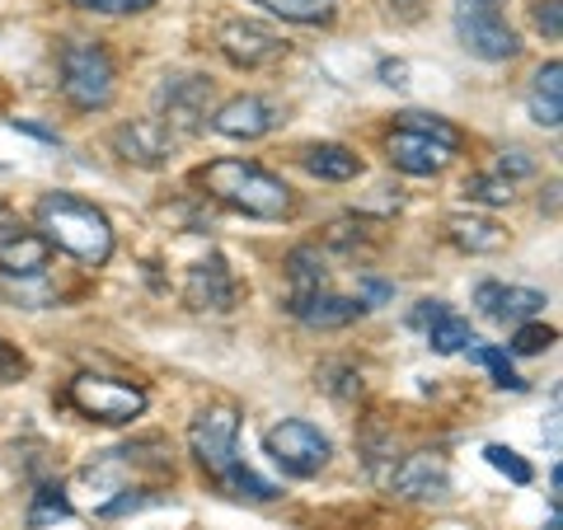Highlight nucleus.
<instances>
[{
    "label": "nucleus",
    "instance_id": "b1692460",
    "mask_svg": "<svg viewBox=\"0 0 563 530\" xmlns=\"http://www.w3.org/2000/svg\"><path fill=\"white\" fill-rule=\"evenodd\" d=\"M70 498H66V488L62 484H38V493H33V503H29V526L33 530H43V526H57L70 517Z\"/></svg>",
    "mask_w": 563,
    "mask_h": 530
},
{
    "label": "nucleus",
    "instance_id": "f03ea898",
    "mask_svg": "<svg viewBox=\"0 0 563 530\" xmlns=\"http://www.w3.org/2000/svg\"><path fill=\"white\" fill-rule=\"evenodd\" d=\"M198 184L217 202L258 221H282L296 207V192L287 188V179H277V174H268L254 161H211L207 169H198Z\"/></svg>",
    "mask_w": 563,
    "mask_h": 530
},
{
    "label": "nucleus",
    "instance_id": "ddd939ff",
    "mask_svg": "<svg viewBox=\"0 0 563 530\" xmlns=\"http://www.w3.org/2000/svg\"><path fill=\"white\" fill-rule=\"evenodd\" d=\"M385 155H390L395 169L413 174V179H437V174H442L455 161V151H446L442 141L418 136V132H404V128H395L390 136H385Z\"/></svg>",
    "mask_w": 563,
    "mask_h": 530
},
{
    "label": "nucleus",
    "instance_id": "6ab92c4d",
    "mask_svg": "<svg viewBox=\"0 0 563 530\" xmlns=\"http://www.w3.org/2000/svg\"><path fill=\"white\" fill-rule=\"evenodd\" d=\"M301 165L324 184H347L362 174V155L352 146H339V141H320V146H306L301 151Z\"/></svg>",
    "mask_w": 563,
    "mask_h": 530
},
{
    "label": "nucleus",
    "instance_id": "f8f14e48",
    "mask_svg": "<svg viewBox=\"0 0 563 530\" xmlns=\"http://www.w3.org/2000/svg\"><path fill=\"white\" fill-rule=\"evenodd\" d=\"M207 103H211V80H202V76H169L161 85L165 118H155V122L179 128V132H198L207 122Z\"/></svg>",
    "mask_w": 563,
    "mask_h": 530
},
{
    "label": "nucleus",
    "instance_id": "f3484780",
    "mask_svg": "<svg viewBox=\"0 0 563 530\" xmlns=\"http://www.w3.org/2000/svg\"><path fill=\"white\" fill-rule=\"evenodd\" d=\"M474 306H479L488 320H498V324H526V320H540V310L550 306V300H544V291H531V287L479 281V287H474Z\"/></svg>",
    "mask_w": 563,
    "mask_h": 530
},
{
    "label": "nucleus",
    "instance_id": "c756f323",
    "mask_svg": "<svg viewBox=\"0 0 563 530\" xmlns=\"http://www.w3.org/2000/svg\"><path fill=\"white\" fill-rule=\"evenodd\" d=\"M554 339L559 333L550 329V324H540V320H526V324H517V333H512V352H521V357H536V352H550L554 347Z\"/></svg>",
    "mask_w": 563,
    "mask_h": 530
},
{
    "label": "nucleus",
    "instance_id": "f257e3e1",
    "mask_svg": "<svg viewBox=\"0 0 563 530\" xmlns=\"http://www.w3.org/2000/svg\"><path fill=\"white\" fill-rule=\"evenodd\" d=\"M33 217H38V235L52 244V250L80 258L85 268H103V263L113 258L109 217H103L95 202L76 198V192H43L38 207H33Z\"/></svg>",
    "mask_w": 563,
    "mask_h": 530
},
{
    "label": "nucleus",
    "instance_id": "7c9ffc66",
    "mask_svg": "<svg viewBox=\"0 0 563 530\" xmlns=\"http://www.w3.org/2000/svg\"><path fill=\"white\" fill-rule=\"evenodd\" d=\"M151 503H161V498H146V488H122L113 503L99 507V517H103V521H118V517H128V511H141V507H151Z\"/></svg>",
    "mask_w": 563,
    "mask_h": 530
},
{
    "label": "nucleus",
    "instance_id": "1a4fd4ad",
    "mask_svg": "<svg viewBox=\"0 0 563 530\" xmlns=\"http://www.w3.org/2000/svg\"><path fill=\"white\" fill-rule=\"evenodd\" d=\"M217 47H221V57L240 70H258V66H273L287 57V43H282L273 29L250 24V20H225L217 29Z\"/></svg>",
    "mask_w": 563,
    "mask_h": 530
},
{
    "label": "nucleus",
    "instance_id": "cd10ccee",
    "mask_svg": "<svg viewBox=\"0 0 563 530\" xmlns=\"http://www.w3.org/2000/svg\"><path fill=\"white\" fill-rule=\"evenodd\" d=\"M474 362H479V366L488 371L498 390H517V395L526 390V380L512 371V362H507V352H503V347H474Z\"/></svg>",
    "mask_w": 563,
    "mask_h": 530
},
{
    "label": "nucleus",
    "instance_id": "2eb2a0df",
    "mask_svg": "<svg viewBox=\"0 0 563 530\" xmlns=\"http://www.w3.org/2000/svg\"><path fill=\"white\" fill-rule=\"evenodd\" d=\"M287 310H291L306 329H347L352 320H362V314H366L357 296H339V291H329V287L291 291Z\"/></svg>",
    "mask_w": 563,
    "mask_h": 530
},
{
    "label": "nucleus",
    "instance_id": "412c9836",
    "mask_svg": "<svg viewBox=\"0 0 563 530\" xmlns=\"http://www.w3.org/2000/svg\"><path fill=\"white\" fill-rule=\"evenodd\" d=\"M250 5H263L268 14L291 24H329L339 14V0H250Z\"/></svg>",
    "mask_w": 563,
    "mask_h": 530
},
{
    "label": "nucleus",
    "instance_id": "393cba45",
    "mask_svg": "<svg viewBox=\"0 0 563 530\" xmlns=\"http://www.w3.org/2000/svg\"><path fill=\"white\" fill-rule=\"evenodd\" d=\"M399 128H404V132H418V136H432V141H442L446 151H461V146H465L461 128H451L446 118H437V113H422V109H404V113H399Z\"/></svg>",
    "mask_w": 563,
    "mask_h": 530
},
{
    "label": "nucleus",
    "instance_id": "9d476101",
    "mask_svg": "<svg viewBox=\"0 0 563 530\" xmlns=\"http://www.w3.org/2000/svg\"><path fill=\"white\" fill-rule=\"evenodd\" d=\"M207 118H211V132H221L231 141H258L282 122V109L263 95H235V99H225L221 109H211Z\"/></svg>",
    "mask_w": 563,
    "mask_h": 530
},
{
    "label": "nucleus",
    "instance_id": "39448f33",
    "mask_svg": "<svg viewBox=\"0 0 563 530\" xmlns=\"http://www.w3.org/2000/svg\"><path fill=\"white\" fill-rule=\"evenodd\" d=\"M263 451H268L273 465L282 474H291V479H314V474L329 465L333 441L306 418H282L263 432Z\"/></svg>",
    "mask_w": 563,
    "mask_h": 530
},
{
    "label": "nucleus",
    "instance_id": "aec40b11",
    "mask_svg": "<svg viewBox=\"0 0 563 530\" xmlns=\"http://www.w3.org/2000/svg\"><path fill=\"white\" fill-rule=\"evenodd\" d=\"M531 118L540 122V128L559 132L563 122V66L559 62H544L536 70V85H531Z\"/></svg>",
    "mask_w": 563,
    "mask_h": 530
},
{
    "label": "nucleus",
    "instance_id": "72a5a7b5",
    "mask_svg": "<svg viewBox=\"0 0 563 530\" xmlns=\"http://www.w3.org/2000/svg\"><path fill=\"white\" fill-rule=\"evenodd\" d=\"M329 376H339V380H324L339 399H352V395H362V376L352 366H329Z\"/></svg>",
    "mask_w": 563,
    "mask_h": 530
},
{
    "label": "nucleus",
    "instance_id": "4c0bfd02",
    "mask_svg": "<svg viewBox=\"0 0 563 530\" xmlns=\"http://www.w3.org/2000/svg\"><path fill=\"white\" fill-rule=\"evenodd\" d=\"M422 5H428V0H390V10L399 14V20H418Z\"/></svg>",
    "mask_w": 563,
    "mask_h": 530
},
{
    "label": "nucleus",
    "instance_id": "423d86ee",
    "mask_svg": "<svg viewBox=\"0 0 563 530\" xmlns=\"http://www.w3.org/2000/svg\"><path fill=\"white\" fill-rule=\"evenodd\" d=\"M235 437H240V413L231 409V404H211V409H202L198 418H192L188 451H192V461L202 465V474L211 484H221L225 474L240 465Z\"/></svg>",
    "mask_w": 563,
    "mask_h": 530
},
{
    "label": "nucleus",
    "instance_id": "0eeeda50",
    "mask_svg": "<svg viewBox=\"0 0 563 530\" xmlns=\"http://www.w3.org/2000/svg\"><path fill=\"white\" fill-rule=\"evenodd\" d=\"M455 33H461L465 52H474L479 62H512L521 52L517 29L493 5H470V0H461V5H455Z\"/></svg>",
    "mask_w": 563,
    "mask_h": 530
},
{
    "label": "nucleus",
    "instance_id": "473e14b6",
    "mask_svg": "<svg viewBox=\"0 0 563 530\" xmlns=\"http://www.w3.org/2000/svg\"><path fill=\"white\" fill-rule=\"evenodd\" d=\"M536 29L544 33V38H559V33H563V10H559V0H540V5H536Z\"/></svg>",
    "mask_w": 563,
    "mask_h": 530
},
{
    "label": "nucleus",
    "instance_id": "ea45409f",
    "mask_svg": "<svg viewBox=\"0 0 563 530\" xmlns=\"http://www.w3.org/2000/svg\"><path fill=\"white\" fill-rule=\"evenodd\" d=\"M470 5H493V10H503V0H470Z\"/></svg>",
    "mask_w": 563,
    "mask_h": 530
},
{
    "label": "nucleus",
    "instance_id": "4468645a",
    "mask_svg": "<svg viewBox=\"0 0 563 530\" xmlns=\"http://www.w3.org/2000/svg\"><path fill=\"white\" fill-rule=\"evenodd\" d=\"M52 263V244L20 221H0V273L5 277H43Z\"/></svg>",
    "mask_w": 563,
    "mask_h": 530
},
{
    "label": "nucleus",
    "instance_id": "bb28decb",
    "mask_svg": "<svg viewBox=\"0 0 563 530\" xmlns=\"http://www.w3.org/2000/svg\"><path fill=\"white\" fill-rule=\"evenodd\" d=\"M465 198L484 207H507L512 202V179H503V174H474V179H465Z\"/></svg>",
    "mask_w": 563,
    "mask_h": 530
},
{
    "label": "nucleus",
    "instance_id": "7ed1b4c3",
    "mask_svg": "<svg viewBox=\"0 0 563 530\" xmlns=\"http://www.w3.org/2000/svg\"><path fill=\"white\" fill-rule=\"evenodd\" d=\"M62 95L70 109H80V113L109 109L118 95V66L109 52L99 43H85V38L62 43Z\"/></svg>",
    "mask_w": 563,
    "mask_h": 530
},
{
    "label": "nucleus",
    "instance_id": "e433bc0d",
    "mask_svg": "<svg viewBox=\"0 0 563 530\" xmlns=\"http://www.w3.org/2000/svg\"><path fill=\"white\" fill-rule=\"evenodd\" d=\"M446 310V300H418V310H413V324L418 329H428L432 320H437V314H442Z\"/></svg>",
    "mask_w": 563,
    "mask_h": 530
},
{
    "label": "nucleus",
    "instance_id": "a211bd4d",
    "mask_svg": "<svg viewBox=\"0 0 563 530\" xmlns=\"http://www.w3.org/2000/svg\"><path fill=\"white\" fill-rule=\"evenodd\" d=\"M446 240L455 244V250H465V254H498L507 250V231L498 221H488V217H465V211H455V217H446Z\"/></svg>",
    "mask_w": 563,
    "mask_h": 530
},
{
    "label": "nucleus",
    "instance_id": "a19ab883",
    "mask_svg": "<svg viewBox=\"0 0 563 530\" xmlns=\"http://www.w3.org/2000/svg\"><path fill=\"white\" fill-rule=\"evenodd\" d=\"M0 221H10V207L5 202H0Z\"/></svg>",
    "mask_w": 563,
    "mask_h": 530
},
{
    "label": "nucleus",
    "instance_id": "2f4dec72",
    "mask_svg": "<svg viewBox=\"0 0 563 530\" xmlns=\"http://www.w3.org/2000/svg\"><path fill=\"white\" fill-rule=\"evenodd\" d=\"M70 5L85 14H141V10H151L155 0H70Z\"/></svg>",
    "mask_w": 563,
    "mask_h": 530
},
{
    "label": "nucleus",
    "instance_id": "6e6552de",
    "mask_svg": "<svg viewBox=\"0 0 563 530\" xmlns=\"http://www.w3.org/2000/svg\"><path fill=\"white\" fill-rule=\"evenodd\" d=\"M240 296H244L240 277L231 273V263L221 254L198 258L184 277V306L198 310V314H231L240 306Z\"/></svg>",
    "mask_w": 563,
    "mask_h": 530
},
{
    "label": "nucleus",
    "instance_id": "a878e982",
    "mask_svg": "<svg viewBox=\"0 0 563 530\" xmlns=\"http://www.w3.org/2000/svg\"><path fill=\"white\" fill-rule=\"evenodd\" d=\"M217 488L225 493V498H250V503H273L277 498V488L268 479H258L254 470H244V465H235Z\"/></svg>",
    "mask_w": 563,
    "mask_h": 530
},
{
    "label": "nucleus",
    "instance_id": "c85d7f7f",
    "mask_svg": "<svg viewBox=\"0 0 563 530\" xmlns=\"http://www.w3.org/2000/svg\"><path fill=\"white\" fill-rule=\"evenodd\" d=\"M484 461H488L493 470H498V474H507V479H512V484H521V488L536 479V470L521 461V451L503 446V441H493V446H484Z\"/></svg>",
    "mask_w": 563,
    "mask_h": 530
},
{
    "label": "nucleus",
    "instance_id": "c9c22d12",
    "mask_svg": "<svg viewBox=\"0 0 563 530\" xmlns=\"http://www.w3.org/2000/svg\"><path fill=\"white\" fill-rule=\"evenodd\" d=\"M24 376V357L14 352L10 343H0V385H10V380H20Z\"/></svg>",
    "mask_w": 563,
    "mask_h": 530
},
{
    "label": "nucleus",
    "instance_id": "f704fd0d",
    "mask_svg": "<svg viewBox=\"0 0 563 530\" xmlns=\"http://www.w3.org/2000/svg\"><path fill=\"white\" fill-rule=\"evenodd\" d=\"M498 174H503V179H517V174H536V161H531L526 151H503Z\"/></svg>",
    "mask_w": 563,
    "mask_h": 530
},
{
    "label": "nucleus",
    "instance_id": "9b49d317",
    "mask_svg": "<svg viewBox=\"0 0 563 530\" xmlns=\"http://www.w3.org/2000/svg\"><path fill=\"white\" fill-rule=\"evenodd\" d=\"M390 484H395L399 498H409V503H442L451 493V470L437 451H413L399 461Z\"/></svg>",
    "mask_w": 563,
    "mask_h": 530
},
{
    "label": "nucleus",
    "instance_id": "58836bf2",
    "mask_svg": "<svg viewBox=\"0 0 563 530\" xmlns=\"http://www.w3.org/2000/svg\"><path fill=\"white\" fill-rule=\"evenodd\" d=\"M380 76H385V85H404V62H395V66L385 62V66H380Z\"/></svg>",
    "mask_w": 563,
    "mask_h": 530
},
{
    "label": "nucleus",
    "instance_id": "dca6fc26",
    "mask_svg": "<svg viewBox=\"0 0 563 530\" xmlns=\"http://www.w3.org/2000/svg\"><path fill=\"white\" fill-rule=\"evenodd\" d=\"M113 151H118L128 165L155 169V165H165V161H169V151H174V132L165 128V122H155V118L122 122V128L113 132Z\"/></svg>",
    "mask_w": 563,
    "mask_h": 530
},
{
    "label": "nucleus",
    "instance_id": "20e7f679",
    "mask_svg": "<svg viewBox=\"0 0 563 530\" xmlns=\"http://www.w3.org/2000/svg\"><path fill=\"white\" fill-rule=\"evenodd\" d=\"M66 404L76 409L80 418L90 422H132L146 413L151 395L141 390L136 380H118V376H95V371H85V376H76L66 385Z\"/></svg>",
    "mask_w": 563,
    "mask_h": 530
},
{
    "label": "nucleus",
    "instance_id": "5701e85b",
    "mask_svg": "<svg viewBox=\"0 0 563 530\" xmlns=\"http://www.w3.org/2000/svg\"><path fill=\"white\" fill-rule=\"evenodd\" d=\"M287 277H291V291H314V287H324V254L314 250V244H301V250H291L287 254Z\"/></svg>",
    "mask_w": 563,
    "mask_h": 530
},
{
    "label": "nucleus",
    "instance_id": "4be33fe9",
    "mask_svg": "<svg viewBox=\"0 0 563 530\" xmlns=\"http://www.w3.org/2000/svg\"><path fill=\"white\" fill-rule=\"evenodd\" d=\"M428 343H432V352H442V357H455V352H465L474 343V329H470V320H461V314L446 306L428 324Z\"/></svg>",
    "mask_w": 563,
    "mask_h": 530
}]
</instances>
